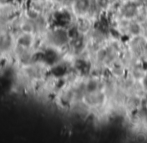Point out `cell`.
Masks as SVG:
<instances>
[{"mask_svg": "<svg viewBox=\"0 0 147 143\" xmlns=\"http://www.w3.org/2000/svg\"><path fill=\"white\" fill-rule=\"evenodd\" d=\"M40 37L32 33L20 32L16 34V47L19 49H38Z\"/></svg>", "mask_w": 147, "mask_h": 143, "instance_id": "2", "label": "cell"}, {"mask_svg": "<svg viewBox=\"0 0 147 143\" xmlns=\"http://www.w3.org/2000/svg\"><path fill=\"white\" fill-rule=\"evenodd\" d=\"M122 12H123V15L127 18H132L137 14V6H136L135 3L133 2H128L125 5L123 6V9H122Z\"/></svg>", "mask_w": 147, "mask_h": 143, "instance_id": "4", "label": "cell"}, {"mask_svg": "<svg viewBox=\"0 0 147 143\" xmlns=\"http://www.w3.org/2000/svg\"><path fill=\"white\" fill-rule=\"evenodd\" d=\"M16 47V34L9 29L0 30V48L7 56H12Z\"/></svg>", "mask_w": 147, "mask_h": 143, "instance_id": "1", "label": "cell"}, {"mask_svg": "<svg viewBox=\"0 0 147 143\" xmlns=\"http://www.w3.org/2000/svg\"><path fill=\"white\" fill-rule=\"evenodd\" d=\"M8 56L5 54V53L3 52V51L1 50V48H0V64L3 63L4 61L6 60V58H7Z\"/></svg>", "mask_w": 147, "mask_h": 143, "instance_id": "6", "label": "cell"}, {"mask_svg": "<svg viewBox=\"0 0 147 143\" xmlns=\"http://www.w3.org/2000/svg\"><path fill=\"white\" fill-rule=\"evenodd\" d=\"M96 4L100 9H106L110 4V0H96Z\"/></svg>", "mask_w": 147, "mask_h": 143, "instance_id": "5", "label": "cell"}, {"mask_svg": "<svg viewBox=\"0 0 147 143\" xmlns=\"http://www.w3.org/2000/svg\"><path fill=\"white\" fill-rule=\"evenodd\" d=\"M13 1H15V0H0V6L9 4V3H11V2H13Z\"/></svg>", "mask_w": 147, "mask_h": 143, "instance_id": "7", "label": "cell"}, {"mask_svg": "<svg viewBox=\"0 0 147 143\" xmlns=\"http://www.w3.org/2000/svg\"><path fill=\"white\" fill-rule=\"evenodd\" d=\"M71 10L72 14L79 17H85L90 11L91 8V0H73L71 2Z\"/></svg>", "mask_w": 147, "mask_h": 143, "instance_id": "3", "label": "cell"}]
</instances>
